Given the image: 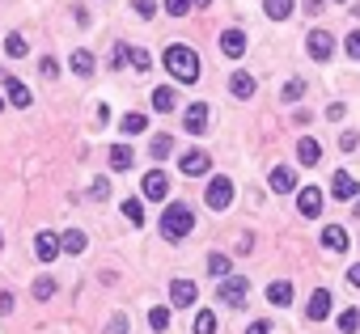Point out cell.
<instances>
[{"label":"cell","mask_w":360,"mask_h":334,"mask_svg":"<svg viewBox=\"0 0 360 334\" xmlns=\"http://www.w3.org/2000/svg\"><path fill=\"white\" fill-rule=\"evenodd\" d=\"M356 326H360V313H356V309H343V313H339V330H343V334H356Z\"/></svg>","instance_id":"e575fe53"},{"label":"cell","mask_w":360,"mask_h":334,"mask_svg":"<svg viewBox=\"0 0 360 334\" xmlns=\"http://www.w3.org/2000/svg\"><path fill=\"white\" fill-rule=\"evenodd\" d=\"M331 195H335V199H347V203H352V199L360 195V186H356V178H352L347 170H339V174L331 178Z\"/></svg>","instance_id":"4fadbf2b"},{"label":"cell","mask_w":360,"mask_h":334,"mask_svg":"<svg viewBox=\"0 0 360 334\" xmlns=\"http://www.w3.org/2000/svg\"><path fill=\"white\" fill-rule=\"evenodd\" d=\"M5 51H9V55H13V60H22V55H26V51H30V42H26V38H22V34H9V38H5Z\"/></svg>","instance_id":"4dcf8cb0"},{"label":"cell","mask_w":360,"mask_h":334,"mask_svg":"<svg viewBox=\"0 0 360 334\" xmlns=\"http://www.w3.org/2000/svg\"><path fill=\"white\" fill-rule=\"evenodd\" d=\"M267 186H272L276 195L297 191V170H288V165H276V170H272V178H267Z\"/></svg>","instance_id":"8fae6325"},{"label":"cell","mask_w":360,"mask_h":334,"mask_svg":"<svg viewBox=\"0 0 360 334\" xmlns=\"http://www.w3.org/2000/svg\"><path fill=\"white\" fill-rule=\"evenodd\" d=\"M182 123H187V136H203V127H208V102H191Z\"/></svg>","instance_id":"9c48e42d"},{"label":"cell","mask_w":360,"mask_h":334,"mask_svg":"<svg viewBox=\"0 0 360 334\" xmlns=\"http://www.w3.org/2000/svg\"><path fill=\"white\" fill-rule=\"evenodd\" d=\"M208 271L217 275V284H221V280H229V275H233V262H229V254L212 250V254H208Z\"/></svg>","instance_id":"ffe728a7"},{"label":"cell","mask_w":360,"mask_h":334,"mask_svg":"<svg viewBox=\"0 0 360 334\" xmlns=\"http://www.w3.org/2000/svg\"><path fill=\"white\" fill-rule=\"evenodd\" d=\"M305 51H310V60L327 64L331 55H335V38H331V34H322V30H310V38H305Z\"/></svg>","instance_id":"8992f818"},{"label":"cell","mask_w":360,"mask_h":334,"mask_svg":"<svg viewBox=\"0 0 360 334\" xmlns=\"http://www.w3.org/2000/svg\"><path fill=\"white\" fill-rule=\"evenodd\" d=\"M347 115V106L343 102H335V106H327V119H343Z\"/></svg>","instance_id":"f6af8a7d"},{"label":"cell","mask_w":360,"mask_h":334,"mask_svg":"<svg viewBox=\"0 0 360 334\" xmlns=\"http://www.w3.org/2000/svg\"><path fill=\"white\" fill-rule=\"evenodd\" d=\"M343 51L352 55V60H360V30H352V34H347V42H343Z\"/></svg>","instance_id":"ab89813d"},{"label":"cell","mask_w":360,"mask_h":334,"mask_svg":"<svg viewBox=\"0 0 360 334\" xmlns=\"http://www.w3.org/2000/svg\"><path fill=\"white\" fill-rule=\"evenodd\" d=\"M111 64H115V68L132 64V47H127V42H115V47H111Z\"/></svg>","instance_id":"1f68e13d"},{"label":"cell","mask_w":360,"mask_h":334,"mask_svg":"<svg viewBox=\"0 0 360 334\" xmlns=\"http://www.w3.org/2000/svg\"><path fill=\"white\" fill-rule=\"evenodd\" d=\"M331 305H335L331 292H327V288H314V292H310V305H305V317H310V321H327V317H331Z\"/></svg>","instance_id":"ba28073f"},{"label":"cell","mask_w":360,"mask_h":334,"mask_svg":"<svg viewBox=\"0 0 360 334\" xmlns=\"http://www.w3.org/2000/svg\"><path fill=\"white\" fill-rule=\"evenodd\" d=\"M89 195H93V199H107V195H111V186H107V178H97V182L89 186Z\"/></svg>","instance_id":"7bdbcfd3"},{"label":"cell","mask_w":360,"mask_h":334,"mask_svg":"<svg viewBox=\"0 0 360 334\" xmlns=\"http://www.w3.org/2000/svg\"><path fill=\"white\" fill-rule=\"evenodd\" d=\"M13 313V292H0V317Z\"/></svg>","instance_id":"ee69618b"},{"label":"cell","mask_w":360,"mask_h":334,"mask_svg":"<svg viewBox=\"0 0 360 334\" xmlns=\"http://www.w3.org/2000/svg\"><path fill=\"white\" fill-rule=\"evenodd\" d=\"M339 148H343V152H352V148H356V136H352V132H343V136H339Z\"/></svg>","instance_id":"7dc6e473"},{"label":"cell","mask_w":360,"mask_h":334,"mask_svg":"<svg viewBox=\"0 0 360 334\" xmlns=\"http://www.w3.org/2000/svg\"><path fill=\"white\" fill-rule=\"evenodd\" d=\"M136 17H152V13H157V5H152V0H136Z\"/></svg>","instance_id":"60d3db41"},{"label":"cell","mask_w":360,"mask_h":334,"mask_svg":"<svg viewBox=\"0 0 360 334\" xmlns=\"http://www.w3.org/2000/svg\"><path fill=\"white\" fill-rule=\"evenodd\" d=\"M38 72H42L47 81H56V77H60V64L51 60V55H42V60H38Z\"/></svg>","instance_id":"8d00e7d4"},{"label":"cell","mask_w":360,"mask_h":334,"mask_svg":"<svg viewBox=\"0 0 360 334\" xmlns=\"http://www.w3.org/2000/svg\"><path fill=\"white\" fill-rule=\"evenodd\" d=\"M229 93L233 97H254V77L250 72H233L229 77Z\"/></svg>","instance_id":"44dd1931"},{"label":"cell","mask_w":360,"mask_h":334,"mask_svg":"<svg viewBox=\"0 0 360 334\" xmlns=\"http://www.w3.org/2000/svg\"><path fill=\"white\" fill-rule=\"evenodd\" d=\"M297 207H301V216H305V220L322 216V191H318V186H305V191L297 195Z\"/></svg>","instance_id":"30bf717a"},{"label":"cell","mask_w":360,"mask_h":334,"mask_svg":"<svg viewBox=\"0 0 360 334\" xmlns=\"http://www.w3.org/2000/svg\"><path fill=\"white\" fill-rule=\"evenodd\" d=\"M297 161H301V165H318V161H322V144H318L314 136H301V144H297Z\"/></svg>","instance_id":"e0dca14e"},{"label":"cell","mask_w":360,"mask_h":334,"mask_svg":"<svg viewBox=\"0 0 360 334\" xmlns=\"http://www.w3.org/2000/svg\"><path fill=\"white\" fill-rule=\"evenodd\" d=\"M119 127H123L127 136H136V132H144V127H148V119H144V115H123V123H119Z\"/></svg>","instance_id":"836d02e7"},{"label":"cell","mask_w":360,"mask_h":334,"mask_svg":"<svg viewBox=\"0 0 360 334\" xmlns=\"http://www.w3.org/2000/svg\"><path fill=\"white\" fill-rule=\"evenodd\" d=\"M246 334H272V321H250Z\"/></svg>","instance_id":"bcb514c9"},{"label":"cell","mask_w":360,"mask_h":334,"mask_svg":"<svg viewBox=\"0 0 360 334\" xmlns=\"http://www.w3.org/2000/svg\"><path fill=\"white\" fill-rule=\"evenodd\" d=\"M123 216L132 220V225H144V207H140V199H123Z\"/></svg>","instance_id":"d6a6232c"},{"label":"cell","mask_w":360,"mask_h":334,"mask_svg":"<svg viewBox=\"0 0 360 334\" xmlns=\"http://www.w3.org/2000/svg\"><path fill=\"white\" fill-rule=\"evenodd\" d=\"M132 64H136L140 72H148V68H152V55H148L144 47H132Z\"/></svg>","instance_id":"d590c367"},{"label":"cell","mask_w":360,"mask_h":334,"mask_svg":"<svg viewBox=\"0 0 360 334\" xmlns=\"http://www.w3.org/2000/svg\"><path fill=\"white\" fill-rule=\"evenodd\" d=\"M107 334H127V317L119 313V317H111V326H107Z\"/></svg>","instance_id":"b9f144b4"},{"label":"cell","mask_w":360,"mask_h":334,"mask_svg":"<svg viewBox=\"0 0 360 334\" xmlns=\"http://www.w3.org/2000/svg\"><path fill=\"white\" fill-rule=\"evenodd\" d=\"M34 296L51 301V296H56V280H51V275H38V280H34Z\"/></svg>","instance_id":"f1b7e54d"},{"label":"cell","mask_w":360,"mask_h":334,"mask_svg":"<svg viewBox=\"0 0 360 334\" xmlns=\"http://www.w3.org/2000/svg\"><path fill=\"white\" fill-rule=\"evenodd\" d=\"M195 296H199V288H195L191 280H174V284H170V301H174L178 309H187V305H195Z\"/></svg>","instance_id":"9a60e30c"},{"label":"cell","mask_w":360,"mask_h":334,"mask_svg":"<svg viewBox=\"0 0 360 334\" xmlns=\"http://www.w3.org/2000/svg\"><path fill=\"white\" fill-rule=\"evenodd\" d=\"M212 330H217V313H212V309L195 313V334H212Z\"/></svg>","instance_id":"f546056e"},{"label":"cell","mask_w":360,"mask_h":334,"mask_svg":"<svg viewBox=\"0 0 360 334\" xmlns=\"http://www.w3.org/2000/svg\"><path fill=\"white\" fill-rule=\"evenodd\" d=\"M221 51L229 55V60H242V55H246V34L242 30H225L221 34Z\"/></svg>","instance_id":"2e32d148"},{"label":"cell","mask_w":360,"mask_h":334,"mask_svg":"<svg viewBox=\"0 0 360 334\" xmlns=\"http://www.w3.org/2000/svg\"><path fill=\"white\" fill-rule=\"evenodd\" d=\"M93 68H97V60L89 51H72V72L77 77H93Z\"/></svg>","instance_id":"cb8c5ba5"},{"label":"cell","mask_w":360,"mask_h":334,"mask_svg":"<svg viewBox=\"0 0 360 334\" xmlns=\"http://www.w3.org/2000/svg\"><path fill=\"white\" fill-rule=\"evenodd\" d=\"M0 110H5V97H0Z\"/></svg>","instance_id":"681fc988"},{"label":"cell","mask_w":360,"mask_h":334,"mask_svg":"<svg viewBox=\"0 0 360 334\" xmlns=\"http://www.w3.org/2000/svg\"><path fill=\"white\" fill-rule=\"evenodd\" d=\"M60 250H64V241L51 233V229H42V233L34 237V258H38V262H56V258H60Z\"/></svg>","instance_id":"52a82bcc"},{"label":"cell","mask_w":360,"mask_h":334,"mask_svg":"<svg viewBox=\"0 0 360 334\" xmlns=\"http://www.w3.org/2000/svg\"><path fill=\"white\" fill-rule=\"evenodd\" d=\"M347 284H352V288H360V262H356V267H347Z\"/></svg>","instance_id":"c3c4849f"},{"label":"cell","mask_w":360,"mask_h":334,"mask_svg":"<svg viewBox=\"0 0 360 334\" xmlns=\"http://www.w3.org/2000/svg\"><path fill=\"white\" fill-rule=\"evenodd\" d=\"M301 93H305V81H301V77H297V81H288V85H284V102H297V97H301Z\"/></svg>","instance_id":"f35d334b"},{"label":"cell","mask_w":360,"mask_h":334,"mask_svg":"<svg viewBox=\"0 0 360 334\" xmlns=\"http://www.w3.org/2000/svg\"><path fill=\"white\" fill-rule=\"evenodd\" d=\"M174 89L170 85H162V89H152V110H162V115H170V110H174Z\"/></svg>","instance_id":"603a6c76"},{"label":"cell","mask_w":360,"mask_h":334,"mask_svg":"<svg viewBox=\"0 0 360 334\" xmlns=\"http://www.w3.org/2000/svg\"><path fill=\"white\" fill-rule=\"evenodd\" d=\"M322 246L335 250V254H343V250H347V233H343L339 225H327V229H322Z\"/></svg>","instance_id":"7402d4cb"},{"label":"cell","mask_w":360,"mask_h":334,"mask_svg":"<svg viewBox=\"0 0 360 334\" xmlns=\"http://www.w3.org/2000/svg\"><path fill=\"white\" fill-rule=\"evenodd\" d=\"M140 191H144L148 199H166V191H170V178H166L162 170H148V174H144V182H140Z\"/></svg>","instance_id":"7c38bea8"},{"label":"cell","mask_w":360,"mask_h":334,"mask_svg":"<svg viewBox=\"0 0 360 334\" xmlns=\"http://www.w3.org/2000/svg\"><path fill=\"white\" fill-rule=\"evenodd\" d=\"M250 296V280L246 275H229V280L217 284V305H229V309H242Z\"/></svg>","instance_id":"3957f363"},{"label":"cell","mask_w":360,"mask_h":334,"mask_svg":"<svg viewBox=\"0 0 360 334\" xmlns=\"http://www.w3.org/2000/svg\"><path fill=\"white\" fill-rule=\"evenodd\" d=\"M191 5H195V0H166V13H170V17H187Z\"/></svg>","instance_id":"74e56055"},{"label":"cell","mask_w":360,"mask_h":334,"mask_svg":"<svg viewBox=\"0 0 360 334\" xmlns=\"http://www.w3.org/2000/svg\"><path fill=\"white\" fill-rule=\"evenodd\" d=\"M170 152H174V140H170V136H157V140L148 144V157H152V161H166Z\"/></svg>","instance_id":"484cf974"},{"label":"cell","mask_w":360,"mask_h":334,"mask_svg":"<svg viewBox=\"0 0 360 334\" xmlns=\"http://www.w3.org/2000/svg\"><path fill=\"white\" fill-rule=\"evenodd\" d=\"M111 165H115L119 174L132 170V148H127V144H115V148H111Z\"/></svg>","instance_id":"4316f807"},{"label":"cell","mask_w":360,"mask_h":334,"mask_svg":"<svg viewBox=\"0 0 360 334\" xmlns=\"http://www.w3.org/2000/svg\"><path fill=\"white\" fill-rule=\"evenodd\" d=\"M178 170H182L187 178H203V174L212 170V157L203 152V148H191V152H182V157H178Z\"/></svg>","instance_id":"5b68a950"},{"label":"cell","mask_w":360,"mask_h":334,"mask_svg":"<svg viewBox=\"0 0 360 334\" xmlns=\"http://www.w3.org/2000/svg\"><path fill=\"white\" fill-rule=\"evenodd\" d=\"M267 301L272 305H292V280H276V284H267Z\"/></svg>","instance_id":"d6986e66"},{"label":"cell","mask_w":360,"mask_h":334,"mask_svg":"<svg viewBox=\"0 0 360 334\" xmlns=\"http://www.w3.org/2000/svg\"><path fill=\"white\" fill-rule=\"evenodd\" d=\"M60 241H64V254H85V233L81 229H68Z\"/></svg>","instance_id":"d4e9b609"},{"label":"cell","mask_w":360,"mask_h":334,"mask_svg":"<svg viewBox=\"0 0 360 334\" xmlns=\"http://www.w3.org/2000/svg\"><path fill=\"white\" fill-rule=\"evenodd\" d=\"M191 229H195V212L187 203H170L166 216H162V237L166 241H182Z\"/></svg>","instance_id":"7a4b0ae2"},{"label":"cell","mask_w":360,"mask_h":334,"mask_svg":"<svg viewBox=\"0 0 360 334\" xmlns=\"http://www.w3.org/2000/svg\"><path fill=\"white\" fill-rule=\"evenodd\" d=\"M203 203H208L212 212H225V207L233 203V182H229L225 174H221V178H212V182H208V195H203Z\"/></svg>","instance_id":"277c9868"},{"label":"cell","mask_w":360,"mask_h":334,"mask_svg":"<svg viewBox=\"0 0 360 334\" xmlns=\"http://www.w3.org/2000/svg\"><path fill=\"white\" fill-rule=\"evenodd\" d=\"M162 64H166V72H170L174 81H182V85H195V81H199V55H195L191 47H182V42H170V47H166Z\"/></svg>","instance_id":"6da1fadb"},{"label":"cell","mask_w":360,"mask_h":334,"mask_svg":"<svg viewBox=\"0 0 360 334\" xmlns=\"http://www.w3.org/2000/svg\"><path fill=\"white\" fill-rule=\"evenodd\" d=\"M292 9H297V0H263V13H267L272 22H288Z\"/></svg>","instance_id":"ac0fdd59"},{"label":"cell","mask_w":360,"mask_h":334,"mask_svg":"<svg viewBox=\"0 0 360 334\" xmlns=\"http://www.w3.org/2000/svg\"><path fill=\"white\" fill-rule=\"evenodd\" d=\"M5 97H9L17 110H26V106L34 102V97H30V85H22L17 77H5Z\"/></svg>","instance_id":"5bb4252c"},{"label":"cell","mask_w":360,"mask_h":334,"mask_svg":"<svg viewBox=\"0 0 360 334\" xmlns=\"http://www.w3.org/2000/svg\"><path fill=\"white\" fill-rule=\"evenodd\" d=\"M148 326L162 334V330L170 326V309H166V305H152V309H148Z\"/></svg>","instance_id":"83f0119b"},{"label":"cell","mask_w":360,"mask_h":334,"mask_svg":"<svg viewBox=\"0 0 360 334\" xmlns=\"http://www.w3.org/2000/svg\"><path fill=\"white\" fill-rule=\"evenodd\" d=\"M0 250H5V237H0Z\"/></svg>","instance_id":"f907efd6"}]
</instances>
